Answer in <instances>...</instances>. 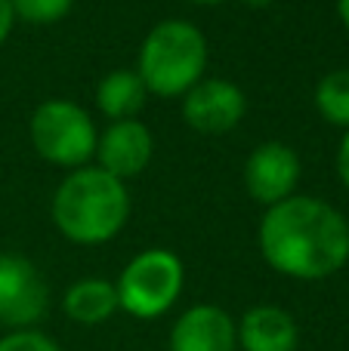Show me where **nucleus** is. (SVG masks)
Returning <instances> with one entry per match:
<instances>
[{
	"mask_svg": "<svg viewBox=\"0 0 349 351\" xmlns=\"http://www.w3.org/2000/svg\"><path fill=\"white\" fill-rule=\"evenodd\" d=\"M260 253L284 278L325 280L349 262V222L325 200L294 194L260 219Z\"/></svg>",
	"mask_w": 349,
	"mask_h": 351,
	"instance_id": "nucleus-1",
	"label": "nucleus"
},
{
	"mask_svg": "<svg viewBox=\"0 0 349 351\" xmlns=\"http://www.w3.org/2000/svg\"><path fill=\"white\" fill-rule=\"evenodd\" d=\"M130 194L121 179L99 167H80L65 176L53 194V222L71 243L96 247L127 225Z\"/></svg>",
	"mask_w": 349,
	"mask_h": 351,
	"instance_id": "nucleus-2",
	"label": "nucleus"
},
{
	"mask_svg": "<svg viewBox=\"0 0 349 351\" xmlns=\"http://www.w3.org/2000/svg\"><path fill=\"white\" fill-rule=\"evenodd\" d=\"M207 68V37L183 19H164L146 34L136 74L158 99L185 96Z\"/></svg>",
	"mask_w": 349,
	"mask_h": 351,
	"instance_id": "nucleus-3",
	"label": "nucleus"
},
{
	"mask_svg": "<svg viewBox=\"0 0 349 351\" xmlns=\"http://www.w3.org/2000/svg\"><path fill=\"white\" fill-rule=\"evenodd\" d=\"M185 284L183 259L170 250H142L115 280L117 305L136 321H155L177 305Z\"/></svg>",
	"mask_w": 349,
	"mask_h": 351,
	"instance_id": "nucleus-4",
	"label": "nucleus"
},
{
	"mask_svg": "<svg viewBox=\"0 0 349 351\" xmlns=\"http://www.w3.org/2000/svg\"><path fill=\"white\" fill-rule=\"evenodd\" d=\"M28 136L43 160L71 170H80L96 154L99 142L93 117L68 99H49L37 105L28 121Z\"/></svg>",
	"mask_w": 349,
	"mask_h": 351,
	"instance_id": "nucleus-5",
	"label": "nucleus"
},
{
	"mask_svg": "<svg viewBox=\"0 0 349 351\" xmlns=\"http://www.w3.org/2000/svg\"><path fill=\"white\" fill-rule=\"evenodd\" d=\"M49 305L43 274L19 253H0V327L34 330Z\"/></svg>",
	"mask_w": 349,
	"mask_h": 351,
	"instance_id": "nucleus-6",
	"label": "nucleus"
},
{
	"mask_svg": "<svg viewBox=\"0 0 349 351\" xmlns=\"http://www.w3.org/2000/svg\"><path fill=\"white\" fill-rule=\"evenodd\" d=\"M247 111V99L238 84L223 77L198 80L189 93L183 96V117L192 130L207 136L229 133L241 123Z\"/></svg>",
	"mask_w": 349,
	"mask_h": 351,
	"instance_id": "nucleus-7",
	"label": "nucleus"
},
{
	"mask_svg": "<svg viewBox=\"0 0 349 351\" xmlns=\"http://www.w3.org/2000/svg\"><path fill=\"white\" fill-rule=\"evenodd\" d=\"M297 182H300V158L284 142H263L254 148L245 164V188L263 206H275L294 197Z\"/></svg>",
	"mask_w": 349,
	"mask_h": 351,
	"instance_id": "nucleus-8",
	"label": "nucleus"
},
{
	"mask_svg": "<svg viewBox=\"0 0 349 351\" xmlns=\"http://www.w3.org/2000/svg\"><path fill=\"white\" fill-rule=\"evenodd\" d=\"M170 351H238L235 317L214 302L185 308L170 327Z\"/></svg>",
	"mask_w": 349,
	"mask_h": 351,
	"instance_id": "nucleus-9",
	"label": "nucleus"
},
{
	"mask_svg": "<svg viewBox=\"0 0 349 351\" xmlns=\"http://www.w3.org/2000/svg\"><path fill=\"white\" fill-rule=\"evenodd\" d=\"M155 154L152 130L139 121H115L96 142L99 170L115 179H133L148 167Z\"/></svg>",
	"mask_w": 349,
	"mask_h": 351,
	"instance_id": "nucleus-10",
	"label": "nucleus"
},
{
	"mask_svg": "<svg viewBox=\"0 0 349 351\" xmlns=\"http://www.w3.org/2000/svg\"><path fill=\"white\" fill-rule=\"evenodd\" d=\"M238 351H297L300 327L294 315L278 305H254L235 321Z\"/></svg>",
	"mask_w": 349,
	"mask_h": 351,
	"instance_id": "nucleus-11",
	"label": "nucleus"
},
{
	"mask_svg": "<svg viewBox=\"0 0 349 351\" xmlns=\"http://www.w3.org/2000/svg\"><path fill=\"white\" fill-rule=\"evenodd\" d=\"M62 311H65L68 321L80 324V327H99V324H105L115 311H121L115 284L102 280V278L74 280L65 290V296H62Z\"/></svg>",
	"mask_w": 349,
	"mask_h": 351,
	"instance_id": "nucleus-12",
	"label": "nucleus"
},
{
	"mask_svg": "<svg viewBox=\"0 0 349 351\" xmlns=\"http://www.w3.org/2000/svg\"><path fill=\"white\" fill-rule=\"evenodd\" d=\"M146 84L136 71H111L99 80L96 86V108L102 111L105 117L115 121H136V114L142 111L146 105Z\"/></svg>",
	"mask_w": 349,
	"mask_h": 351,
	"instance_id": "nucleus-13",
	"label": "nucleus"
},
{
	"mask_svg": "<svg viewBox=\"0 0 349 351\" xmlns=\"http://www.w3.org/2000/svg\"><path fill=\"white\" fill-rule=\"evenodd\" d=\"M315 108L334 127L349 130V68L328 71L315 86Z\"/></svg>",
	"mask_w": 349,
	"mask_h": 351,
	"instance_id": "nucleus-14",
	"label": "nucleus"
},
{
	"mask_svg": "<svg viewBox=\"0 0 349 351\" xmlns=\"http://www.w3.org/2000/svg\"><path fill=\"white\" fill-rule=\"evenodd\" d=\"M12 16L28 25H56L71 12L74 0H10Z\"/></svg>",
	"mask_w": 349,
	"mask_h": 351,
	"instance_id": "nucleus-15",
	"label": "nucleus"
},
{
	"mask_svg": "<svg viewBox=\"0 0 349 351\" xmlns=\"http://www.w3.org/2000/svg\"><path fill=\"white\" fill-rule=\"evenodd\" d=\"M0 351H62L59 342L41 330H10L0 336Z\"/></svg>",
	"mask_w": 349,
	"mask_h": 351,
	"instance_id": "nucleus-16",
	"label": "nucleus"
},
{
	"mask_svg": "<svg viewBox=\"0 0 349 351\" xmlns=\"http://www.w3.org/2000/svg\"><path fill=\"white\" fill-rule=\"evenodd\" d=\"M12 25H16V16H12V3H10V0H0V47L6 43V37H10Z\"/></svg>",
	"mask_w": 349,
	"mask_h": 351,
	"instance_id": "nucleus-17",
	"label": "nucleus"
},
{
	"mask_svg": "<svg viewBox=\"0 0 349 351\" xmlns=\"http://www.w3.org/2000/svg\"><path fill=\"white\" fill-rule=\"evenodd\" d=\"M337 173H340V179H344V185L349 188V130L337 148Z\"/></svg>",
	"mask_w": 349,
	"mask_h": 351,
	"instance_id": "nucleus-18",
	"label": "nucleus"
},
{
	"mask_svg": "<svg viewBox=\"0 0 349 351\" xmlns=\"http://www.w3.org/2000/svg\"><path fill=\"white\" fill-rule=\"evenodd\" d=\"M337 12H340V22L349 28V0H337Z\"/></svg>",
	"mask_w": 349,
	"mask_h": 351,
	"instance_id": "nucleus-19",
	"label": "nucleus"
},
{
	"mask_svg": "<svg viewBox=\"0 0 349 351\" xmlns=\"http://www.w3.org/2000/svg\"><path fill=\"white\" fill-rule=\"evenodd\" d=\"M241 3H247V6H269L272 0H241Z\"/></svg>",
	"mask_w": 349,
	"mask_h": 351,
	"instance_id": "nucleus-20",
	"label": "nucleus"
},
{
	"mask_svg": "<svg viewBox=\"0 0 349 351\" xmlns=\"http://www.w3.org/2000/svg\"><path fill=\"white\" fill-rule=\"evenodd\" d=\"M192 3H220V0H192Z\"/></svg>",
	"mask_w": 349,
	"mask_h": 351,
	"instance_id": "nucleus-21",
	"label": "nucleus"
}]
</instances>
